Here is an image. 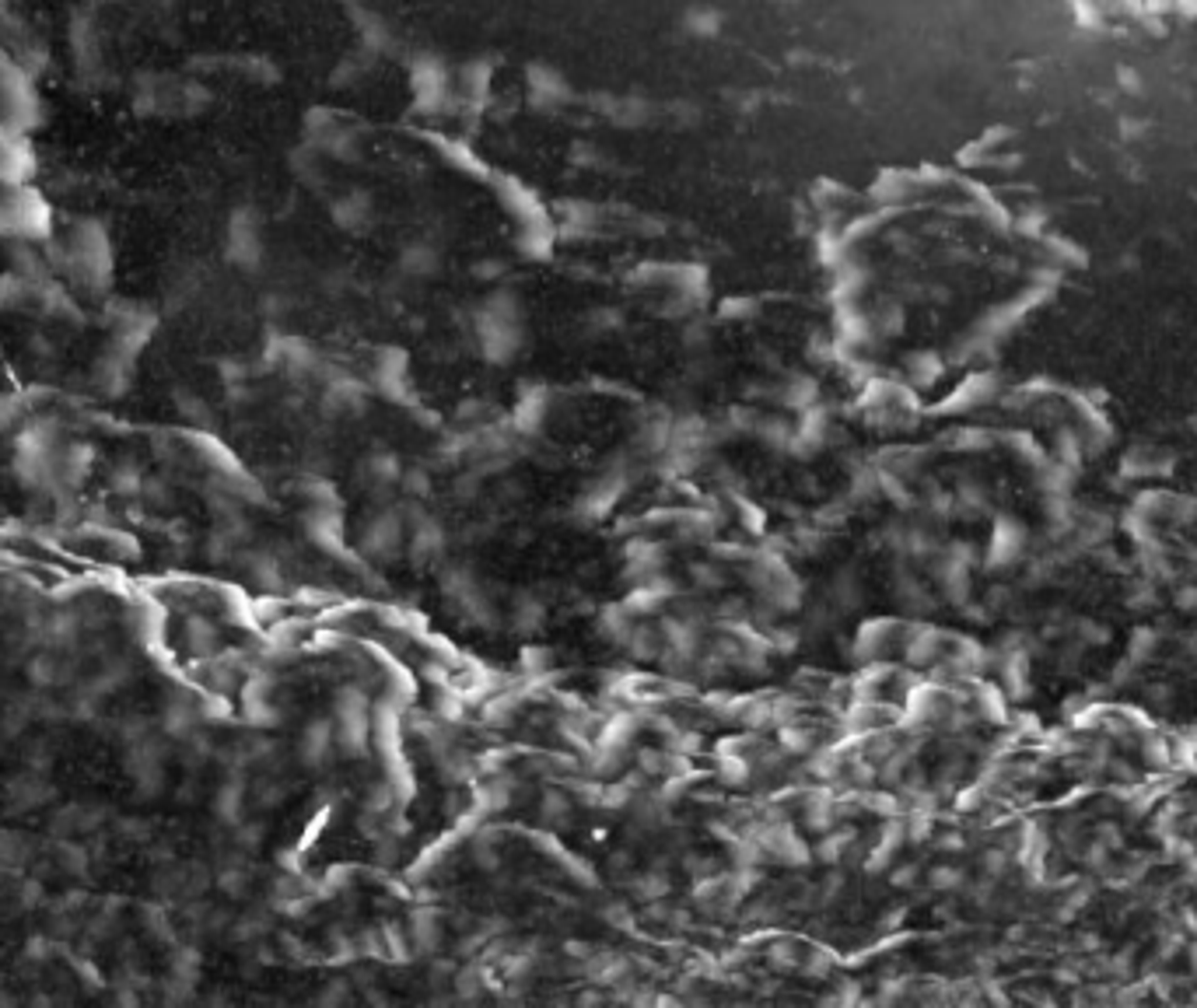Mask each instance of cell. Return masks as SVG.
Here are the masks:
<instances>
[{"instance_id":"cell-1","label":"cell","mask_w":1197,"mask_h":1008,"mask_svg":"<svg viewBox=\"0 0 1197 1008\" xmlns=\"http://www.w3.org/2000/svg\"><path fill=\"white\" fill-rule=\"evenodd\" d=\"M127 774L141 795H158L165 784V746L158 736H144L127 746Z\"/></svg>"},{"instance_id":"cell-2","label":"cell","mask_w":1197,"mask_h":1008,"mask_svg":"<svg viewBox=\"0 0 1197 1008\" xmlns=\"http://www.w3.org/2000/svg\"><path fill=\"white\" fill-rule=\"evenodd\" d=\"M53 795L56 792H53V784L46 781V770H32V767H25L22 774L8 778V784H4V802H8L11 813H32V809L50 802Z\"/></svg>"},{"instance_id":"cell-3","label":"cell","mask_w":1197,"mask_h":1008,"mask_svg":"<svg viewBox=\"0 0 1197 1008\" xmlns=\"http://www.w3.org/2000/svg\"><path fill=\"white\" fill-rule=\"evenodd\" d=\"M25 672H29V683H32L35 690H60V686H67L74 680L70 662L64 659V651H53V648H43L39 655H32L29 665H25Z\"/></svg>"},{"instance_id":"cell-4","label":"cell","mask_w":1197,"mask_h":1008,"mask_svg":"<svg viewBox=\"0 0 1197 1008\" xmlns=\"http://www.w3.org/2000/svg\"><path fill=\"white\" fill-rule=\"evenodd\" d=\"M98 823H102V809H95V805L70 802V805H60V809H56L53 820H50V830H53L56 840H74V837L98 830Z\"/></svg>"},{"instance_id":"cell-5","label":"cell","mask_w":1197,"mask_h":1008,"mask_svg":"<svg viewBox=\"0 0 1197 1008\" xmlns=\"http://www.w3.org/2000/svg\"><path fill=\"white\" fill-rule=\"evenodd\" d=\"M39 858V844L32 834H18V830H0V868L8 872H25Z\"/></svg>"},{"instance_id":"cell-6","label":"cell","mask_w":1197,"mask_h":1008,"mask_svg":"<svg viewBox=\"0 0 1197 1008\" xmlns=\"http://www.w3.org/2000/svg\"><path fill=\"white\" fill-rule=\"evenodd\" d=\"M196 718H200V707H196L190 697L172 694L169 701H165V707H162V732H165V736H172V739L193 736Z\"/></svg>"},{"instance_id":"cell-7","label":"cell","mask_w":1197,"mask_h":1008,"mask_svg":"<svg viewBox=\"0 0 1197 1008\" xmlns=\"http://www.w3.org/2000/svg\"><path fill=\"white\" fill-rule=\"evenodd\" d=\"M141 484H144L141 469L133 466V463H119V466L109 473V490H112V494H123V498H127V494H137Z\"/></svg>"},{"instance_id":"cell-8","label":"cell","mask_w":1197,"mask_h":1008,"mask_svg":"<svg viewBox=\"0 0 1197 1008\" xmlns=\"http://www.w3.org/2000/svg\"><path fill=\"white\" fill-rule=\"evenodd\" d=\"M186 641H190V648H193L196 655H207V651H214L217 634H214V627H210L207 620L193 617L190 623H186Z\"/></svg>"},{"instance_id":"cell-9","label":"cell","mask_w":1197,"mask_h":1008,"mask_svg":"<svg viewBox=\"0 0 1197 1008\" xmlns=\"http://www.w3.org/2000/svg\"><path fill=\"white\" fill-rule=\"evenodd\" d=\"M214 809H217V816H221V820H228V823H231V820H238V809H242V788H238V781H228L225 788L217 792Z\"/></svg>"},{"instance_id":"cell-10","label":"cell","mask_w":1197,"mask_h":1008,"mask_svg":"<svg viewBox=\"0 0 1197 1008\" xmlns=\"http://www.w3.org/2000/svg\"><path fill=\"white\" fill-rule=\"evenodd\" d=\"M11 889H14V872H8V868H0V903L8 900V897H11Z\"/></svg>"}]
</instances>
